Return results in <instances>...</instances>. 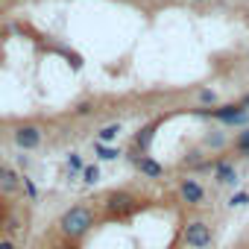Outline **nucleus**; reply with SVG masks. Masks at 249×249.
I'll list each match as a JSON object with an SVG mask.
<instances>
[{"instance_id": "5", "label": "nucleus", "mask_w": 249, "mask_h": 249, "mask_svg": "<svg viewBox=\"0 0 249 249\" xmlns=\"http://www.w3.org/2000/svg\"><path fill=\"white\" fill-rule=\"evenodd\" d=\"M179 194H182V199H185L188 205H199L202 196H205V191H202V185H199L196 179H185V182L179 185Z\"/></svg>"}, {"instance_id": "15", "label": "nucleus", "mask_w": 249, "mask_h": 249, "mask_svg": "<svg viewBox=\"0 0 249 249\" xmlns=\"http://www.w3.org/2000/svg\"><path fill=\"white\" fill-rule=\"evenodd\" d=\"M24 188H27V194H30L33 199L38 196V188H36V182H33V179H24Z\"/></svg>"}, {"instance_id": "13", "label": "nucleus", "mask_w": 249, "mask_h": 249, "mask_svg": "<svg viewBox=\"0 0 249 249\" xmlns=\"http://www.w3.org/2000/svg\"><path fill=\"white\" fill-rule=\"evenodd\" d=\"M229 205H231V208H237V205H249V191H240V194H234Z\"/></svg>"}, {"instance_id": "1", "label": "nucleus", "mask_w": 249, "mask_h": 249, "mask_svg": "<svg viewBox=\"0 0 249 249\" xmlns=\"http://www.w3.org/2000/svg\"><path fill=\"white\" fill-rule=\"evenodd\" d=\"M91 223H94V214H91L88 208L76 205V208H71V211H65V214H62L59 229H62V234H65V237L76 240V237H82V234L91 229Z\"/></svg>"}, {"instance_id": "16", "label": "nucleus", "mask_w": 249, "mask_h": 249, "mask_svg": "<svg viewBox=\"0 0 249 249\" xmlns=\"http://www.w3.org/2000/svg\"><path fill=\"white\" fill-rule=\"evenodd\" d=\"M68 164H71V167H73V170H82V167H85V164H82V159H79V156H71V159H68Z\"/></svg>"}, {"instance_id": "3", "label": "nucleus", "mask_w": 249, "mask_h": 249, "mask_svg": "<svg viewBox=\"0 0 249 249\" xmlns=\"http://www.w3.org/2000/svg\"><path fill=\"white\" fill-rule=\"evenodd\" d=\"M217 120H223V123H246L249 120V111H246V106H223V108H214L211 111Z\"/></svg>"}, {"instance_id": "20", "label": "nucleus", "mask_w": 249, "mask_h": 249, "mask_svg": "<svg viewBox=\"0 0 249 249\" xmlns=\"http://www.w3.org/2000/svg\"><path fill=\"white\" fill-rule=\"evenodd\" d=\"M243 106H249V94H246V97H243Z\"/></svg>"}, {"instance_id": "8", "label": "nucleus", "mask_w": 249, "mask_h": 249, "mask_svg": "<svg viewBox=\"0 0 249 249\" xmlns=\"http://www.w3.org/2000/svg\"><path fill=\"white\" fill-rule=\"evenodd\" d=\"M135 164H138V170L144 173V176H161V164L159 161H153L150 156H135Z\"/></svg>"}, {"instance_id": "18", "label": "nucleus", "mask_w": 249, "mask_h": 249, "mask_svg": "<svg viewBox=\"0 0 249 249\" xmlns=\"http://www.w3.org/2000/svg\"><path fill=\"white\" fill-rule=\"evenodd\" d=\"M199 100H202V103H214V91H202Z\"/></svg>"}, {"instance_id": "9", "label": "nucleus", "mask_w": 249, "mask_h": 249, "mask_svg": "<svg viewBox=\"0 0 249 249\" xmlns=\"http://www.w3.org/2000/svg\"><path fill=\"white\" fill-rule=\"evenodd\" d=\"M217 182L220 185H234L237 182V173L231 164H217Z\"/></svg>"}, {"instance_id": "2", "label": "nucleus", "mask_w": 249, "mask_h": 249, "mask_svg": "<svg viewBox=\"0 0 249 249\" xmlns=\"http://www.w3.org/2000/svg\"><path fill=\"white\" fill-rule=\"evenodd\" d=\"M185 243L191 249H205L211 243V229L202 223V220H194L188 229H185Z\"/></svg>"}, {"instance_id": "19", "label": "nucleus", "mask_w": 249, "mask_h": 249, "mask_svg": "<svg viewBox=\"0 0 249 249\" xmlns=\"http://www.w3.org/2000/svg\"><path fill=\"white\" fill-rule=\"evenodd\" d=\"M0 249H18L15 240H0Z\"/></svg>"}, {"instance_id": "6", "label": "nucleus", "mask_w": 249, "mask_h": 249, "mask_svg": "<svg viewBox=\"0 0 249 249\" xmlns=\"http://www.w3.org/2000/svg\"><path fill=\"white\" fill-rule=\"evenodd\" d=\"M24 179L12 170V167H6V164H0V191H6V194H15L18 191V185H21Z\"/></svg>"}, {"instance_id": "11", "label": "nucleus", "mask_w": 249, "mask_h": 249, "mask_svg": "<svg viewBox=\"0 0 249 249\" xmlns=\"http://www.w3.org/2000/svg\"><path fill=\"white\" fill-rule=\"evenodd\" d=\"M82 179H85L88 185H94V182L100 179V167H97V164H85V167H82Z\"/></svg>"}, {"instance_id": "4", "label": "nucleus", "mask_w": 249, "mask_h": 249, "mask_svg": "<svg viewBox=\"0 0 249 249\" xmlns=\"http://www.w3.org/2000/svg\"><path fill=\"white\" fill-rule=\"evenodd\" d=\"M15 144L21 150H36L41 144V129L38 126H18L15 129Z\"/></svg>"}, {"instance_id": "10", "label": "nucleus", "mask_w": 249, "mask_h": 249, "mask_svg": "<svg viewBox=\"0 0 249 249\" xmlns=\"http://www.w3.org/2000/svg\"><path fill=\"white\" fill-rule=\"evenodd\" d=\"M117 135H120V126H117V123H108V126H103V129H100V144L114 141Z\"/></svg>"}, {"instance_id": "7", "label": "nucleus", "mask_w": 249, "mask_h": 249, "mask_svg": "<svg viewBox=\"0 0 249 249\" xmlns=\"http://www.w3.org/2000/svg\"><path fill=\"white\" fill-rule=\"evenodd\" d=\"M106 208H108L111 214H126V211L132 208V196H129V194H123V191H117V194L108 196Z\"/></svg>"}, {"instance_id": "12", "label": "nucleus", "mask_w": 249, "mask_h": 249, "mask_svg": "<svg viewBox=\"0 0 249 249\" xmlns=\"http://www.w3.org/2000/svg\"><path fill=\"white\" fill-rule=\"evenodd\" d=\"M97 156L103 161H111V159H117V150L114 147H106V144H97Z\"/></svg>"}, {"instance_id": "21", "label": "nucleus", "mask_w": 249, "mask_h": 249, "mask_svg": "<svg viewBox=\"0 0 249 249\" xmlns=\"http://www.w3.org/2000/svg\"><path fill=\"white\" fill-rule=\"evenodd\" d=\"M199 3H202V0H199Z\"/></svg>"}, {"instance_id": "17", "label": "nucleus", "mask_w": 249, "mask_h": 249, "mask_svg": "<svg viewBox=\"0 0 249 249\" xmlns=\"http://www.w3.org/2000/svg\"><path fill=\"white\" fill-rule=\"evenodd\" d=\"M91 111H94L91 103H79V106H76V114H91Z\"/></svg>"}, {"instance_id": "14", "label": "nucleus", "mask_w": 249, "mask_h": 249, "mask_svg": "<svg viewBox=\"0 0 249 249\" xmlns=\"http://www.w3.org/2000/svg\"><path fill=\"white\" fill-rule=\"evenodd\" d=\"M237 147H240L243 153H249V129H243V132L237 135Z\"/></svg>"}]
</instances>
